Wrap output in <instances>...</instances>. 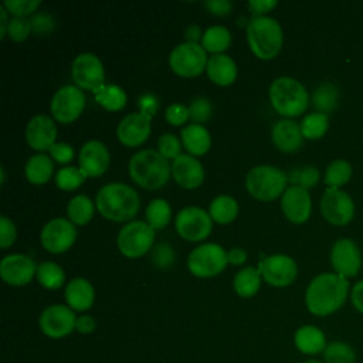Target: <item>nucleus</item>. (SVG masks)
Returning a JSON list of instances; mask_svg holds the SVG:
<instances>
[{
  "mask_svg": "<svg viewBox=\"0 0 363 363\" xmlns=\"http://www.w3.org/2000/svg\"><path fill=\"white\" fill-rule=\"evenodd\" d=\"M347 296V279L336 272H323L309 282L305 292V305L312 315L325 318L339 311Z\"/></svg>",
  "mask_w": 363,
  "mask_h": 363,
  "instance_id": "obj_1",
  "label": "nucleus"
},
{
  "mask_svg": "<svg viewBox=\"0 0 363 363\" xmlns=\"http://www.w3.org/2000/svg\"><path fill=\"white\" fill-rule=\"evenodd\" d=\"M95 206L102 217L115 223L132 220L139 211L140 199L135 189L125 183H109L99 189Z\"/></svg>",
  "mask_w": 363,
  "mask_h": 363,
  "instance_id": "obj_2",
  "label": "nucleus"
},
{
  "mask_svg": "<svg viewBox=\"0 0 363 363\" xmlns=\"http://www.w3.org/2000/svg\"><path fill=\"white\" fill-rule=\"evenodd\" d=\"M128 169L132 180L146 190H157L163 187L172 173L167 159L153 149L136 152L130 157Z\"/></svg>",
  "mask_w": 363,
  "mask_h": 363,
  "instance_id": "obj_3",
  "label": "nucleus"
},
{
  "mask_svg": "<svg viewBox=\"0 0 363 363\" xmlns=\"http://www.w3.org/2000/svg\"><path fill=\"white\" fill-rule=\"evenodd\" d=\"M247 41L259 60H272L281 51L284 34L279 23L267 16H254L247 23Z\"/></svg>",
  "mask_w": 363,
  "mask_h": 363,
  "instance_id": "obj_4",
  "label": "nucleus"
},
{
  "mask_svg": "<svg viewBox=\"0 0 363 363\" xmlns=\"http://www.w3.org/2000/svg\"><path fill=\"white\" fill-rule=\"evenodd\" d=\"M269 102L281 116L288 119L302 115L309 105L306 88L295 78L279 77L269 86Z\"/></svg>",
  "mask_w": 363,
  "mask_h": 363,
  "instance_id": "obj_5",
  "label": "nucleus"
},
{
  "mask_svg": "<svg viewBox=\"0 0 363 363\" xmlns=\"http://www.w3.org/2000/svg\"><path fill=\"white\" fill-rule=\"evenodd\" d=\"M288 174L269 164L252 167L245 176L247 191L259 201H272L286 190Z\"/></svg>",
  "mask_w": 363,
  "mask_h": 363,
  "instance_id": "obj_6",
  "label": "nucleus"
},
{
  "mask_svg": "<svg viewBox=\"0 0 363 363\" xmlns=\"http://www.w3.org/2000/svg\"><path fill=\"white\" fill-rule=\"evenodd\" d=\"M153 241L155 230L146 221L139 220L125 224L116 238L121 254L128 258H139L145 255L152 248Z\"/></svg>",
  "mask_w": 363,
  "mask_h": 363,
  "instance_id": "obj_7",
  "label": "nucleus"
},
{
  "mask_svg": "<svg viewBox=\"0 0 363 363\" xmlns=\"http://www.w3.org/2000/svg\"><path fill=\"white\" fill-rule=\"evenodd\" d=\"M207 54L201 44L182 43L176 45L169 55V65L172 71L183 78H193L200 75L207 67Z\"/></svg>",
  "mask_w": 363,
  "mask_h": 363,
  "instance_id": "obj_8",
  "label": "nucleus"
},
{
  "mask_svg": "<svg viewBox=\"0 0 363 363\" xmlns=\"http://www.w3.org/2000/svg\"><path fill=\"white\" fill-rule=\"evenodd\" d=\"M227 252L223 247L214 242H207L196 247L187 258L190 272L199 278H210L218 275L227 267Z\"/></svg>",
  "mask_w": 363,
  "mask_h": 363,
  "instance_id": "obj_9",
  "label": "nucleus"
},
{
  "mask_svg": "<svg viewBox=\"0 0 363 363\" xmlns=\"http://www.w3.org/2000/svg\"><path fill=\"white\" fill-rule=\"evenodd\" d=\"M177 234L186 241L197 242L207 238L213 228V220L207 211L200 207H184L174 220Z\"/></svg>",
  "mask_w": 363,
  "mask_h": 363,
  "instance_id": "obj_10",
  "label": "nucleus"
},
{
  "mask_svg": "<svg viewBox=\"0 0 363 363\" xmlns=\"http://www.w3.org/2000/svg\"><path fill=\"white\" fill-rule=\"evenodd\" d=\"M52 118L60 123L74 122L85 108V95L75 85L61 86L51 99Z\"/></svg>",
  "mask_w": 363,
  "mask_h": 363,
  "instance_id": "obj_11",
  "label": "nucleus"
},
{
  "mask_svg": "<svg viewBox=\"0 0 363 363\" xmlns=\"http://www.w3.org/2000/svg\"><path fill=\"white\" fill-rule=\"evenodd\" d=\"M257 269L268 285L277 288L291 285L298 275L296 262L285 254H274L262 258Z\"/></svg>",
  "mask_w": 363,
  "mask_h": 363,
  "instance_id": "obj_12",
  "label": "nucleus"
},
{
  "mask_svg": "<svg viewBox=\"0 0 363 363\" xmlns=\"http://www.w3.org/2000/svg\"><path fill=\"white\" fill-rule=\"evenodd\" d=\"M320 213L333 225H346L354 216L352 197L340 189H326L320 199Z\"/></svg>",
  "mask_w": 363,
  "mask_h": 363,
  "instance_id": "obj_13",
  "label": "nucleus"
},
{
  "mask_svg": "<svg viewBox=\"0 0 363 363\" xmlns=\"http://www.w3.org/2000/svg\"><path fill=\"white\" fill-rule=\"evenodd\" d=\"M40 329L51 339H61L68 336L77 325V316L68 305H51L40 315Z\"/></svg>",
  "mask_w": 363,
  "mask_h": 363,
  "instance_id": "obj_14",
  "label": "nucleus"
},
{
  "mask_svg": "<svg viewBox=\"0 0 363 363\" xmlns=\"http://www.w3.org/2000/svg\"><path fill=\"white\" fill-rule=\"evenodd\" d=\"M41 245L51 254L68 251L77 240V228L67 218H52L41 230Z\"/></svg>",
  "mask_w": 363,
  "mask_h": 363,
  "instance_id": "obj_15",
  "label": "nucleus"
},
{
  "mask_svg": "<svg viewBox=\"0 0 363 363\" xmlns=\"http://www.w3.org/2000/svg\"><path fill=\"white\" fill-rule=\"evenodd\" d=\"M71 75L75 85L81 89L95 91L105 81V69L102 61L92 52L78 54L72 62Z\"/></svg>",
  "mask_w": 363,
  "mask_h": 363,
  "instance_id": "obj_16",
  "label": "nucleus"
},
{
  "mask_svg": "<svg viewBox=\"0 0 363 363\" xmlns=\"http://www.w3.org/2000/svg\"><path fill=\"white\" fill-rule=\"evenodd\" d=\"M330 264L335 272L343 278H353L362 268V254L350 238H339L330 251Z\"/></svg>",
  "mask_w": 363,
  "mask_h": 363,
  "instance_id": "obj_17",
  "label": "nucleus"
},
{
  "mask_svg": "<svg viewBox=\"0 0 363 363\" xmlns=\"http://www.w3.org/2000/svg\"><path fill=\"white\" fill-rule=\"evenodd\" d=\"M35 274V262L23 254L6 255L0 262V275L3 281L13 286L27 285Z\"/></svg>",
  "mask_w": 363,
  "mask_h": 363,
  "instance_id": "obj_18",
  "label": "nucleus"
},
{
  "mask_svg": "<svg viewBox=\"0 0 363 363\" xmlns=\"http://www.w3.org/2000/svg\"><path fill=\"white\" fill-rule=\"evenodd\" d=\"M152 118L140 112H133L122 118L116 128V136L126 147H136L146 142L150 135Z\"/></svg>",
  "mask_w": 363,
  "mask_h": 363,
  "instance_id": "obj_19",
  "label": "nucleus"
},
{
  "mask_svg": "<svg viewBox=\"0 0 363 363\" xmlns=\"http://www.w3.org/2000/svg\"><path fill=\"white\" fill-rule=\"evenodd\" d=\"M281 208L291 223L302 224L309 218L312 211L311 194L303 187L291 186L281 197Z\"/></svg>",
  "mask_w": 363,
  "mask_h": 363,
  "instance_id": "obj_20",
  "label": "nucleus"
},
{
  "mask_svg": "<svg viewBox=\"0 0 363 363\" xmlns=\"http://www.w3.org/2000/svg\"><path fill=\"white\" fill-rule=\"evenodd\" d=\"M57 125L54 119L47 115H37L31 118L26 126V140L34 150H50L55 143Z\"/></svg>",
  "mask_w": 363,
  "mask_h": 363,
  "instance_id": "obj_21",
  "label": "nucleus"
},
{
  "mask_svg": "<svg viewBox=\"0 0 363 363\" xmlns=\"http://www.w3.org/2000/svg\"><path fill=\"white\" fill-rule=\"evenodd\" d=\"M79 169L86 177H98L109 167V152L99 140H88L79 150Z\"/></svg>",
  "mask_w": 363,
  "mask_h": 363,
  "instance_id": "obj_22",
  "label": "nucleus"
},
{
  "mask_svg": "<svg viewBox=\"0 0 363 363\" xmlns=\"http://www.w3.org/2000/svg\"><path fill=\"white\" fill-rule=\"evenodd\" d=\"M172 176L180 187L193 190L204 182V169L194 156L182 153L172 163Z\"/></svg>",
  "mask_w": 363,
  "mask_h": 363,
  "instance_id": "obj_23",
  "label": "nucleus"
},
{
  "mask_svg": "<svg viewBox=\"0 0 363 363\" xmlns=\"http://www.w3.org/2000/svg\"><path fill=\"white\" fill-rule=\"evenodd\" d=\"M271 138L274 145L285 153L296 152L303 143V135L301 132V125L292 119H281L272 126Z\"/></svg>",
  "mask_w": 363,
  "mask_h": 363,
  "instance_id": "obj_24",
  "label": "nucleus"
},
{
  "mask_svg": "<svg viewBox=\"0 0 363 363\" xmlns=\"http://www.w3.org/2000/svg\"><path fill=\"white\" fill-rule=\"evenodd\" d=\"M295 347L306 356H315L323 353L328 346L326 336L322 329L315 325H303L296 329L294 335Z\"/></svg>",
  "mask_w": 363,
  "mask_h": 363,
  "instance_id": "obj_25",
  "label": "nucleus"
},
{
  "mask_svg": "<svg viewBox=\"0 0 363 363\" xmlns=\"http://www.w3.org/2000/svg\"><path fill=\"white\" fill-rule=\"evenodd\" d=\"M67 305L72 311L84 312L88 311L95 299V291L92 284L85 278H74L71 279L64 292Z\"/></svg>",
  "mask_w": 363,
  "mask_h": 363,
  "instance_id": "obj_26",
  "label": "nucleus"
},
{
  "mask_svg": "<svg viewBox=\"0 0 363 363\" xmlns=\"http://www.w3.org/2000/svg\"><path fill=\"white\" fill-rule=\"evenodd\" d=\"M206 71L211 82L220 86H227L237 78V65L234 60L224 54L211 55L207 61Z\"/></svg>",
  "mask_w": 363,
  "mask_h": 363,
  "instance_id": "obj_27",
  "label": "nucleus"
},
{
  "mask_svg": "<svg viewBox=\"0 0 363 363\" xmlns=\"http://www.w3.org/2000/svg\"><path fill=\"white\" fill-rule=\"evenodd\" d=\"M182 143L191 156H201L208 152L211 138L203 125L191 123L182 129Z\"/></svg>",
  "mask_w": 363,
  "mask_h": 363,
  "instance_id": "obj_28",
  "label": "nucleus"
},
{
  "mask_svg": "<svg viewBox=\"0 0 363 363\" xmlns=\"http://www.w3.org/2000/svg\"><path fill=\"white\" fill-rule=\"evenodd\" d=\"M24 172L31 184H45L54 173V163L47 155L38 153L27 160Z\"/></svg>",
  "mask_w": 363,
  "mask_h": 363,
  "instance_id": "obj_29",
  "label": "nucleus"
},
{
  "mask_svg": "<svg viewBox=\"0 0 363 363\" xmlns=\"http://www.w3.org/2000/svg\"><path fill=\"white\" fill-rule=\"evenodd\" d=\"M95 101L106 111L109 112H116L121 111L126 105V94L125 91L113 84H104L95 91H92Z\"/></svg>",
  "mask_w": 363,
  "mask_h": 363,
  "instance_id": "obj_30",
  "label": "nucleus"
},
{
  "mask_svg": "<svg viewBox=\"0 0 363 363\" xmlns=\"http://www.w3.org/2000/svg\"><path fill=\"white\" fill-rule=\"evenodd\" d=\"M339 104V89L332 82L320 84L312 95V105L319 113H330Z\"/></svg>",
  "mask_w": 363,
  "mask_h": 363,
  "instance_id": "obj_31",
  "label": "nucleus"
},
{
  "mask_svg": "<svg viewBox=\"0 0 363 363\" xmlns=\"http://www.w3.org/2000/svg\"><path fill=\"white\" fill-rule=\"evenodd\" d=\"M208 214L213 221L218 224H228L238 216V203L231 196H218L211 201Z\"/></svg>",
  "mask_w": 363,
  "mask_h": 363,
  "instance_id": "obj_32",
  "label": "nucleus"
},
{
  "mask_svg": "<svg viewBox=\"0 0 363 363\" xmlns=\"http://www.w3.org/2000/svg\"><path fill=\"white\" fill-rule=\"evenodd\" d=\"M233 286L237 295L242 298L254 296L261 286V274L252 267L242 268L234 277Z\"/></svg>",
  "mask_w": 363,
  "mask_h": 363,
  "instance_id": "obj_33",
  "label": "nucleus"
},
{
  "mask_svg": "<svg viewBox=\"0 0 363 363\" xmlns=\"http://www.w3.org/2000/svg\"><path fill=\"white\" fill-rule=\"evenodd\" d=\"M231 44V34L223 26H211L208 27L201 38V47L206 52H211L213 55L221 54Z\"/></svg>",
  "mask_w": 363,
  "mask_h": 363,
  "instance_id": "obj_34",
  "label": "nucleus"
},
{
  "mask_svg": "<svg viewBox=\"0 0 363 363\" xmlns=\"http://www.w3.org/2000/svg\"><path fill=\"white\" fill-rule=\"evenodd\" d=\"M67 214L72 224L85 225L94 217V203L85 194L74 196L67 206Z\"/></svg>",
  "mask_w": 363,
  "mask_h": 363,
  "instance_id": "obj_35",
  "label": "nucleus"
},
{
  "mask_svg": "<svg viewBox=\"0 0 363 363\" xmlns=\"http://www.w3.org/2000/svg\"><path fill=\"white\" fill-rule=\"evenodd\" d=\"M40 285L45 289H58L64 285L65 282V274L64 269L51 261L41 262L37 267V274H35Z\"/></svg>",
  "mask_w": 363,
  "mask_h": 363,
  "instance_id": "obj_36",
  "label": "nucleus"
},
{
  "mask_svg": "<svg viewBox=\"0 0 363 363\" xmlns=\"http://www.w3.org/2000/svg\"><path fill=\"white\" fill-rule=\"evenodd\" d=\"M352 177V166L343 159H336L329 163L325 172L323 182L328 189H339L345 186Z\"/></svg>",
  "mask_w": 363,
  "mask_h": 363,
  "instance_id": "obj_37",
  "label": "nucleus"
},
{
  "mask_svg": "<svg viewBox=\"0 0 363 363\" xmlns=\"http://www.w3.org/2000/svg\"><path fill=\"white\" fill-rule=\"evenodd\" d=\"M323 363H356L357 354L352 345L343 340L328 343L323 350Z\"/></svg>",
  "mask_w": 363,
  "mask_h": 363,
  "instance_id": "obj_38",
  "label": "nucleus"
},
{
  "mask_svg": "<svg viewBox=\"0 0 363 363\" xmlns=\"http://www.w3.org/2000/svg\"><path fill=\"white\" fill-rule=\"evenodd\" d=\"M170 216L172 208L164 199L152 200L146 208V220L153 230H163L169 224Z\"/></svg>",
  "mask_w": 363,
  "mask_h": 363,
  "instance_id": "obj_39",
  "label": "nucleus"
},
{
  "mask_svg": "<svg viewBox=\"0 0 363 363\" xmlns=\"http://www.w3.org/2000/svg\"><path fill=\"white\" fill-rule=\"evenodd\" d=\"M329 128V118L325 113L313 112L306 115L301 122V132L303 139L316 140L320 139Z\"/></svg>",
  "mask_w": 363,
  "mask_h": 363,
  "instance_id": "obj_40",
  "label": "nucleus"
},
{
  "mask_svg": "<svg viewBox=\"0 0 363 363\" xmlns=\"http://www.w3.org/2000/svg\"><path fill=\"white\" fill-rule=\"evenodd\" d=\"M86 179V174L74 166H68V167H62L55 174V184L58 189L64 190V191H72L75 189H78L84 180Z\"/></svg>",
  "mask_w": 363,
  "mask_h": 363,
  "instance_id": "obj_41",
  "label": "nucleus"
},
{
  "mask_svg": "<svg viewBox=\"0 0 363 363\" xmlns=\"http://www.w3.org/2000/svg\"><path fill=\"white\" fill-rule=\"evenodd\" d=\"M319 170L315 166H302L292 169L288 174V182L292 183V186H299L303 189L315 187L319 182Z\"/></svg>",
  "mask_w": 363,
  "mask_h": 363,
  "instance_id": "obj_42",
  "label": "nucleus"
},
{
  "mask_svg": "<svg viewBox=\"0 0 363 363\" xmlns=\"http://www.w3.org/2000/svg\"><path fill=\"white\" fill-rule=\"evenodd\" d=\"M157 152L164 159H176L182 155V142L173 133H164L157 140Z\"/></svg>",
  "mask_w": 363,
  "mask_h": 363,
  "instance_id": "obj_43",
  "label": "nucleus"
},
{
  "mask_svg": "<svg viewBox=\"0 0 363 363\" xmlns=\"http://www.w3.org/2000/svg\"><path fill=\"white\" fill-rule=\"evenodd\" d=\"M7 13L13 14L14 17H23V18H27V16L33 14L40 6H41V1L38 0H6L3 4H1Z\"/></svg>",
  "mask_w": 363,
  "mask_h": 363,
  "instance_id": "obj_44",
  "label": "nucleus"
},
{
  "mask_svg": "<svg viewBox=\"0 0 363 363\" xmlns=\"http://www.w3.org/2000/svg\"><path fill=\"white\" fill-rule=\"evenodd\" d=\"M189 112H190V119L194 123L200 125V123L207 122L210 119L211 112H213V106H211V104L207 98H196L189 105Z\"/></svg>",
  "mask_w": 363,
  "mask_h": 363,
  "instance_id": "obj_45",
  "label": "nucleus"
},
{
  "mask_svg": "<svg viewBox=\"0 0 363 363\" xmlns=\"http://www.w3.org/2000/svg\"><path fill=\"white\" fill-rule=\"evenodd\" d=\"M152 261L157 268L166 269L174 262V251L170 244L159 242L152 250Z\"/></svg>",
  "mask_w": 363,
  "mask_h": 363,
  "instance_id": "obj_46",
  "label": "nucleus"
},
{
  "mask_svg": "<svg viewBox=\"0 0 363 363\" xmlns=\"http://www.w3.org/2000/svg\"><path fill=\"white\" fill-rule=\"evenodd\" d=\"M30 31H31V23L28 18L14 17L9 23L7 35L10 40H13L16 43H21L28 37Z\"/></svg>",
  "mask_w": 363,
  "mask_h": 363,
  "instance_id": "obj_47",
  "label": "nucleus"
},
{
  "mask_svg": "<svg viewBox=\"0 0 363 363\" xmlns=\"http://www.w3.org/2000/svg\"><path fill=\"white\" fill-rule=\"evenodd\" d=\"M164 118L170 125L180 126L190 119V112H189V108L182 104H172L166 108Z\"/></svg>",
  "mask_w": 363,
  "mask_h": 363,
  "instance_id": "obj_48",
  "label": "nucleus"
},
{
  "mask_svg": "<svg viewBox=\"0 0 363 363\" xmlns=\"http://www.w3.org/2000/svg\"><path fill=\"white\" fill-rule=\"evenodd\" d=\"M16 237H17V230L14 223L6 216H1L0 217V247L3 250L11 247L16 241Z\"/></svg>",
  "mask_w": 363,
  "mask_h": 363,
  "instance_id": "obj_49",
  "label": "nucleus"
},
{
  "mask_svg": "<svg viewBox=\"0 0 363 363\" xmlns=\"http://www.w3.org/2000/svg\"><path fill=\"white\" fill-rule=\"evenodd\" d=\"M31 23V31L37 33V34H48L54 30L55 23L52 20V17L50 14L41 13V14H35L30 18Z\"/></svg>",
  "mask_w": 363,
  "mask_h": 363,
  "instance_id": "obj_50",
  "label": "nucleus"
},
{
  "mask_svg": "<svg viewBox=\"0 0 363 363\" xmlns=\"http://www.w3.org/2000/svg\"><path fill=\"white\" fill-rule=\"evenodd\" d=\"M48 152H50L51 159H54L57 163H61V164L69 163L74 159L72 146L68 143H64V142L54 143Z\"/></svg>",
  "mask_w": 363,
  "mask_h": 363,
  "instance_id": "obj_51",
  "label": "nucleus"
},
{
  "mask_svg": "<svg viewBox=\"0 0 363 363\" xmlns=\"http://www.w3.org/2000/svg\"><path fill=\"white\" fill-rule=\"evenodd\" d=\"M138 106L139 112L147 116H155L157 109H159V101L153 94H143L138 99Z\"/></svg>",
  "mask_w": 363,
  "mask_h": 363,
  "instance_id": "obj_52",
  "label": "nucleus"
},
{
  "mask_svg": "<svg viewBox=\"0 0 363 363\" xmlns=\"http://www.w3.org/2000/svg\"><path fill=\"white\" fill-rule=\"evenodd\" d=\"M204 7L214 16H227L233 10V3L228 0H210L204 1Z\"/></svg>",
  "mask_w": 363,
  "mask_h": 363,
  "instance_id": "obj_53",
  "label": "nucleus"
},
{
  "mask_svg": "<svg viewBox=\"0 0 363 363\" xmlns=\"http://www.w3.org/2000/svg\"><path fill=\"white\" fill-rule=\"evenodd\" d=\"M277 6H278V1H275V0H252V1L247 3L248 10L251 13H254L255 16H262L265 13H269Z\"/></svg>",
  "mask_w": 363,
  "mask_h": 363,
  "instance_id": "obj_54",
  "label": "nucleus"
},
{
  "mask_svg": "<svg viewBox=\"0 0 363 363\" xmlns=\"http://www.w3.org/2000/svg\"><path fill=\"white\" fill-rule=\"evenodd\" d=\"M350 301L354 309L363 315V279L357 281L350 291Z\"/></svg>",
  "mask_w": 363,
  "mask_h": 363,
  "instance_id": "obj_55",
  "label": "nucleus"
},
{
  "mask_svg": "<svg viewBox=\"0 0 363 363\" xmlns=\"http://www.w3.org/2000/svg\"><path fill=\"white\" fill-rule=\"evenodd\" d=\"M96 328V322L92 316L89 315H82L79 318H77V325H75V329L82 333V335H88V333H92Z\"/></svg>",
  "mask_w": 363,
  "mask_h": 363,
  "instance_id": "obj_56",
  "label": "nucleus"
},
{
  "mask_svg": "<svg viewBox=\"0 0 363 363\" xmlns=\"http://www.w3.org/2000/svg\"><path fill=\"white\" fill-rule=\"evenodd\" d=\"M247 251L244 248H231L228 252H227V259L230 264L233 265H242L245 261H247Z\"/></svg>",
  "mask_w": 363,
  "mask_h": 363,
  "instance_id": "obj_57",
  "label": "nucleus"
},
{
  "mask_svg": "<svg viewBox=\"0 0 363 363\" xmlns=\"http://www.w3.org/2000/svg\"><path fill=\"white\" fill-rule=\"evenodd\" d=\"M184 37L187 40V43H194V44H199V40L203 38V33L200 30V27L197 24H191L186 28L184 31Z\"/></svg>",
  "mask_w": 363,
  "mask_h": 363,
  "instance_id": "obj_58",
  "label": "nucleus"
},
{
  "mask_svg": "<svg viewBox=\"0 0 363 363\" xmlns=\"http://www.w3.org/2000/svg\"><path fill=\"white\" fill-rule=\"evenodd\" d=\"M0 18H1V23H0V38L3 40L7 35V28H9V23H10V20L7 18V10L3 6L0 7Z\"/></svg>",
  "mask_w": 363,
  "mask_h": 363,
  "instance_id": "obj_59",
  "label": "nucleus"
},
{
  "mask_svg": "<svg viewBox=\"0 0 363 363\" xmlns=\"http://www.w3.org/2000/svg\"><path fill=\"white\" fill-rule=\"evenodd\" d=\"M302 363H323V362L316 360V359H309V360H305V362H302Z\"/></svg>",
  "mask_w": 363,
  "mask_h": 363,
  "instance_id": "obj_60",
  "label": "nucleus"
}]
</instances>
